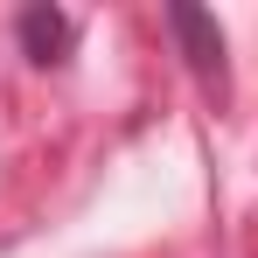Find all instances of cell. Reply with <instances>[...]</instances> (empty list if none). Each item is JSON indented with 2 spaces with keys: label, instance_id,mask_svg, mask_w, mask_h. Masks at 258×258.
<instances>
[{
  "label": "cell",
  "instance_id": "6da1fadb",
  "mask_svg": "<svg viewBox=\"0 0 258 258\" xmlns=\"http://www.w3.org/2000/svg\"><path fill=\"white\" fill-rule=\"evenodd\" d=\"M168 28H174V42H181V63L196 70V84L223 105V98H230V56H223V28H216V14L174 0V7H168Z\"/></svg>",
  "mask_w": 258,
  "mask_h": 258
},
{
  "label": "cell",
  "instance_id": "7a4b0ae2",
  "mask_svg": "<svg viewBox=\"0 0 258 258\" xmlns=\"http://www.w3.org/2000/svg\"><path fill=\"white\" fill-rule=\"evenodd\" d=\"M14 35H21V49H28V63H70V49H77V21L63 14V7H49V0H35V7H21V21H14Z\"/></svg>",
  "mask_w": 258,
  "mask_h": 258
}]
</instances>
